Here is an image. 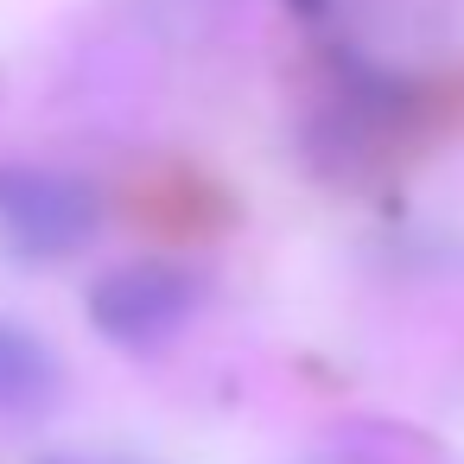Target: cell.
<instances>
[{
    "mask_svg": "<svg viewBox=\"0 0 464 464\" xmlns=\"http://www.w3.org/2000/svg\"><path fill=\"white\" fill-rule=\"evenodd\" d=\"M204 280L185 261H121L90 286V324L121 350H153L191 324Z\"/></svg>",
    "mask_w": 464,
    "mask_h": 464,
    "instance_id": "obj_2",
    "label": "cell"
},
{
    "mask_svg": "<svg viewBox=\"0 0 464 464\" xmlns=\"http://www.w3.org/2000/svg\"><path fill=\"white\" fill-rule=\"evenodd\" d=\"M102 229V198L90 179L58 166H0V242L26 261H64Z\"/></svg>",
    "mask_w": 464,
    "mask_h": 464,
    "instance_id": "obj_1",
    "label": "cell"
},
{
    "mask_svg": "<svg viewBox=\"0 0 464 464\" xmlns=\"http://www.w3.org/2000/svg\"><path fill=\"white\" fill-rule=\"evenodd\" d=\"M312 464H439V445L394 420H350L312 451Z\"/></svg>",
    "mask_w": 464,
    "mask_h": 464,
    "instance_id": "obj_4",
    "label": "cell"
},
{
    "mask_svg": "<svg viewBox=\"0 0 464 464\" xmlns=\"http://www.w3.org/2000/svg\"><path fill=\"white\" fill-rule=\"evenodd\" d=\"M45 464H83V458H45Z\"/></svg>",
    "mask_w": 464,
    "mask_h": 464,
    "instance_id": "obj_5",
    "label": "cell"
},
{
    "mask_svg": "<svg viewBox=\"0 0 464 464\" xmlns=\"http://www.w3.org/2000/svg\"><path fill=\"white\" fill-rule=\"evenodd\" d=\"M58 394H64L58 350L39 331L0 318V420H39Z\"/></svg>",
    "mask_w": 464,
    "mask_h": 464,
    "instance_id": "obj_3",
    "label": "cell"
}]
</instances>
